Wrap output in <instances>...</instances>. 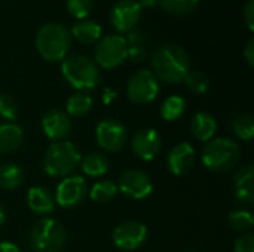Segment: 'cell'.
I'll return each mask as SVG.
<instances>
[{
	"instance_id": "d6986e66",
	"label": "cell",
	"mask_w": 254,
	"mask_h": 252,
	"mask_svg": "<svg viewBox=\"0 0 254 252\" xmlns=\"http://www.w3.org/2000/svg\"><path fill=\"white\" fill-rule=\"evenodd\" d=\"M216 131H217V122L210 113L199 111L192 117L190 132L198 141L208 143L210 140H213Z\"/></svg>"
},
{
	"instance_id": "6da1fadb",
	"label": "cell",
	"mask_w": 254,
	"mask_h": 252,
	"mask_svg": "<svg viewBox=\"0 0 254 252\" xmlns=\"http://www.w3.org/2000/svg\"><path fill=\"white\" fill-rule=\"evenodd\" d=\"M152 67L156 79L165 83H180L190 70V59L188 52L174 43L159 46L152 55Z\"/></svg>"
},
{
	"instance_id": "9a60e30c",
	"label": "cell",
	"mask_w": 254,
	"mask_h": 252,
	"mask_svg": "<svg viewBox=\"0 0 254 252\" xmlns=\"http://www.w3.org/2000/svg\"><path fill=\"white\" fill-rule=\"evenodd\" d=\"M134 153L144 162H150L161 150V137L153 128L140 129L132 138Z\"/></svg>"
},
{
	"instance_id": "e575fe53",
	"label": "cell",
	"mask_w": 254,
	"mask_h": 252,
	"mask_svg": "<svg viewBox=\"0 0 254 252\" xmlns=\"http://www.w3.org/2000/svg\"><path fill=\"white\" fill-rule=\"evenodd\" d=\"M243 15H244V19H246V22H247L249 28H250V30H253L254 28V0H249V1H247V4H246V7H244V12H243Z\"/></svg>"
},
{
	"instance_id": "d6a6232c",
	"label": "cell",
	"mask_w": 254,
	"mask_h": 252,
	"mask_svg": "<svg viewBox=\"0 0 254 252\" xmlns=\"http://www.w3.org/2000/svg\"><path fill=\"white\" fill-rule=\"evenodd\" d=\"M235 252H254V236L252 233H244L237 239Z\"/></svg>"
},
{
	"instance_id": "5bb4252c",
	"label": "cell",
	"mask_w": 254,
	"mask_h": 252,
	"mask_svg": "<svg viewBox=\"0 0 254 252\" xmlns=\"http://www.w3.org/2000/svg\"><path fill=\"white\" fill-rule=\"evenodd\" d=\"M42 129L45 135L52 141H63L71 132V120L70 116L60 110L52 108L46 111L42 117Z\"/></svg>"
},
{
	"instance_id": "d4e9b609",
	"label": "cell",
	"mask_w": 254,
	"mask_h": 252,
	"mask_svg": "<svg viewBox=\"0 0 254 252\" xmlns=\"http://www.w3.org/2000/svg\"><path fill=\"white\" fill-rule=\"evenodd\" d=\"M118 193H119V190H118L116 183H113L110 180H103L92 186V189L89 192V198L97 203H107L112 199H115Z\"/></svg>"
},
{
	"instance_id": "3957f363",
	"label": "cell",
	"mask_w": 254,
	"mask_h": 252,
	"mask_svg": "<svg viewBox=\"0 0 254 252\" xmlns=\"http://www.w3.org/2000/svg\"><path fill=\"white\" fill-rule=\"evenodd\" d=\"M82 162V154L70 141H57L43 156V171L49 177H68Z\"/></svg>"
},
{
	"instance_id": "4316f807",
	"label": "cell",
	"mask_w": 254,
	"mask_h": 252,
	"mask_svg": "<svg viewBox=\"0 0 254 252\" xmlns=\"http://www.w3.org/2000/svg\"><path fill=\"white\" fill-rule=\"evenodd\" d=\"M231 126H232L234 134L243 141H250L254 137V119L252 114L244 113V114L237 116L232 120Z\"/></svg>"
},
{
	"instance_id": "1f68e13d",
	"label": "cell",
	"mask_w": 254,
	"mask_h": 252,
	"mask_svg": "<svg viewBox=\"0 0 254 252\" xmlns=\"http://www.w3.org/2000/svg\"><path fill=\"white\" fill-rule=\"evenodd\" d=\"M18 116V107L15 100L7 94H0V117L4 120H13Z\"/></svg>"
},
{
	"instance_id": "8992f818",
	"label": "cell",
	"mask_w": 254,
	"mask_h": 252,
	"mask_svg": "<svg viewBox=\"0 0 254 252\" xmlns=\"http://www.w3.org/2000/svg\"><path fill=\"white\" fill-rule=\"evenodd\" d=\"M65 241L64 227L52 218L39 220L28 235V247L33 252H61Z\"/></svg>"
},
{
	"instance_id": "f1b7e54d",
	"label": "cell",
	"mask_w": 254,
	"mask_h": 252,
	"mask_svg": "<svg viewBox=\"0 0 254 252\" xmlns=\"http://www.w3.org/2000/svg\"><path fill=\"white\" fill-rule=\"evenodd\" d=\"M161 7L173 15H186L196 9L199 0H158Z\"/></svg>"
},
{
	"instance_id": "2e32d148",
	"label": "cell",
	"mask_w": 254,
	"mask_h": 252,
	"mask_svg": "<svg viewBox=\"0 0 254 252\" xmlns=\"http://www.w3.org/2000/svg\"><path fill=\"white\" fill-rule=\"evenodd\" d=\"M195 163V149L189 143H180L171 149L167 157V168L171 174L180 177L188 174Z\"/></svg>"
},
{
	"instance_id": "ba28073f",
	"label": "cell",
	"mask_w": 254,
	"mask_h": 252,
	"mask_svg": "<svg viewBox=\"0 0 254 252\" xmlns=\"http://www.w3.org/2000/svg\"><path fill=\"white\" fill-rule=\"evenodd\" d=\"M159 94V82L149 70H140L128 79L127 95L134 104H149Z\"/></svg>"
},
{
	"instance_id": "f546056e",
	"label": "cell",
	"mask_w": 254,
	"mask_h": 252,
	"mask_svg": "<svg viewBox=\"0 0 254 252\" xmlns=\"http://www.w3.org/2000/svg\"><path fill=\"white\" fill-rule=\"evenodd\" d=\"M229 224L237 232H249L254 224V218L250 211L237 209L229 214Z\"/></svg>"
},
{
	"instance_id": "83f0119b",
	"label": "cell",
	"mask_w": 254,
	"mask_h": 252,
	"mask_svg": "<svg viewBox=\"0 0 254 252\" xmlns=\"http://www.w3.org/2000/svg\"><path fill=\"white\" fill-rule=\"evenodd\" d=\"M183 82L186 83L189 91H192L193 94H198V95L205 94L210 88V79L199 70H189V73L186 74Z\"/></svg>"
},
{
	"instance_id": "277c9868",
	"label": "cell",
	"mask_w": 254,
	"mask_h": 252,
	"mask_svg": "<svg viewBox=\"0 0 254 252\" xmlns=\"http://www.w3.org/2000/svg\"><path fill=\"white\" fill-rule=\"evenodd\" d=\"M61 73L77 91H91L100 82L97 64L85 55H70L63 59Z\"/></svg>"
},
{
	"instance_id": "e0dca14e",
	"label": "cell",
	"mask_w": 254,
	"mask_h": 252,
	"mask_svg": "<svg viewBox=\"0 0 254 252\" xmlns=\"http://www.w3.org/2000/svg\"><path fill=\"white\" fill-rule=\"evenodd\" d=\"M234 190L235 196L241 203L252 205L254 202V168L247 165L240 169L234 177Z\"/></svg>"
},
{
	"instance_id": "ac0fdd59",
	"label": "cell",
	"mask_w": 254,
	"mask_h": 252,
	"mask_svg": "<svg viewBox=\"0 0 254 252\" xmlns=\"http://www.w3.org/2000/svg\"><path fill=\"white\" fill-rule=\"evenodd\" d=\"M27 203L31 212L37 215H48L55 208V199L46 187L34 186L27 193Z\"/></svg>"
},
{
	"instance_id": "484cf974",
	"label": "cell",
	"mask_w": 254,
	"mask_h": 252,
	"mask_svg": "<svg viewBox=\"0 0 254 252\" xmlns=\"http://www.w3.org/2000/svg\"><path fill=\"white\" fill-rule=\"evenodd\" d=\"M185 107H186V102H185V100L182 97L171 95V97H168L162 102V105H161V116L167 122H174V120H177L183 114Z\"/></svg>"
},
{
	"instance_id": "836d02e7",
	"label": "cell",
	"mask_w": 254,
	"mask_h": 252,
	"mask_svg": "<svg viewBox=\"0 0 254 252\" xmlns=\"http://www.w3.org/2000/svg\"><path fill=\"white\" fill-rule=\"evenodd\" d=\"M127 58H129L132 62H141L146 58V49L143 45H137V46H128V53Z\"/></svg>"
},
{
	"instance_id": "7402d4cb",
	"label": "cell",
	"mask_w": 254,
	"mask_h": 252,
	"mask_svg": "<svg viewBox=\"0 0 254 252\" xmlns=\"http://www.w3.org/2000/svg\"><path fill=\"white\" fill-rule=\"evenodd\" d=\"M94 105L92 98L85 92H76L68 97L65 102V113L73 117H83L86 116Z\"/></svg>"
},
{
	"instance_id": "d590c367",
	"label": "cell",
	"mask_w": 254,
	"mask_h": 252,
	"mask_svg": "<svg viewBox=\"0 0 254 252\" xmlns=\"http://www.w3.org/2000/svg\"><path fill=\"white\" fill-rule=\"evenodd\" d=\"M244 58L247 59L249 65H250V67H253L254 65V40L253 39H250V40H249V43H247V46H246V49H244Z\"/></svg>"
},
{
	"instance_id": "5b68a950",
	"label": "cell",
	"mask_w": 254,
	"mask_h": 252,
	"mask_svg": "<svg viewBox=\"0 0 254 252\" xmlns=\"http://www.w3.org/2000/svg\"><path fill=\"white\" fill-rule=\"evenodd\" d=\"M202 165L213 172H226L240 160V147L229 138L210 140L201 154Z\"/></svg>"
},
{
	"instance_id": "cb8c5ba5",
	"label": "cell",
	"mask_w": 254,
	"mask_h": 252,
	"mask_svg": "<svg viewBox=\"0 0 254 252\" xmlns=\"http://www.w3.org/2000/svg\"><path fill=\"white\" fill-rule=\"evenodd\" d=\"M80 163H82V171L88 177H101L109 171V160L106 156L100 153L88 154Z\"/></svg>"
},
{
	"instance_id": "7c38bea8",
	"label": "cell",
	"mask_w": 254,
	"mask_h": 252,
	"mask_svg": "<svg viewBox=\"0 0 254 252\" xmlns=\"http://www.w3.org/2000/svg\"><path fill=\"white\" fill-rule=\"evenodd\" d=\"M95 140L98 146L106 151H112V153L121 151L127 141L125 126L115 119L103 120L101 123L97 125Z\"/></svg>"
},
{
	"instance_id": "7a4b0ae2",
	"label": "cell",
	"mask_w": 254,
	"mask_h": 252,
	"mask_svg": "<svg viewBox=\"0 0 254 252\" xmlns=\"http://www.w3.org/2000/svg\"><path fill=\"white\" fill-rule=\"evenodd\" d=\"M71 46L70 31L57 22L42 25L36 34V49L46 61H63Z\"/></svg>"
},
{
	"instance_id": "30bf717a",
	"label": "cell",
	"mask_w": 254,
	"mask_h": 252,
	"mask_svg": "<svg viewBox=\"0 0 254 252\" xmlns=\"http://www.w3.org/2000/svg\"><path fill=\"white\" fill-rule=\"evenodd\" d=\"M116 186L121 193L135 201H141L153 192L152 180L147 174L138 169H128L121 174Z\"/></svg>"
},
{
	"instance_id": "8fae6325",
	"label": "cell",
	"mask_w": 254,
	"mask_h": 252,
	"mask_svg": "<svg viewBox=\"0 0 254 252\" xmlns=\"http://www.w3.org/2000/svg\"><path fill=\"white\" fill-rule=\"evenodd\" d=\"M141 10L138 0H119L110 10V22L116 31L129 33L138 24Z\"/></svg>"
},
{
	"instance_id": "ffe728a7",
	"label": "cell",
	"mask_w": 254,
	"mask_h": 252,
	"mask_svg": "<svg viewBox=\"0 0 254 252\" xmlns=\"http://www.w3.org/2000/svg\"><path fill=\"white\" fill-rule=\"evenodd\" d=\"M24 140V131L12 123H0V154L15 151Z\"/></svg>"
},
{
	"instance_id": "f35d334b",
	"label": "cell",
	"mask_w": 254,
	"mask_h": 252,
	"mask_svg": "<svg viewBox=\"0 0 254 252\" xmlns=\"http://www.w3.org/2000/svg\"><path fill=\"white\" fill-rule=\"evenodd\" d=\"M4 221H6V212H4V208L0 203V227L4 224Z\"/></svg>"
},
{
	"instance_id": "4dcf8cb0",
	"label": "cell",
	"mask_w": 254,
	"mask_h": 252,
	"mask_svg": "<svg viewBox=\"0 0 254 252\" xmlns=\"http://www.w3.org/2000/svg\"><path fill=\"white\" fill-rule=\"evenodd\" d=\"M94 9V0H67V10L76 19H85Z\"/></svg>"
},
{
	"instance_id": "4fadbf2b",
	"label": "cell",
	"mask_w": 254,
	"mask_h": 252,
	"mask_svg": "<svg viewBox=\"0 0 254 252\" xmlns=\"http://www.w3.org/2000/svg\"><path fill=\"white\" fill-rule=\"evenodd\" d=\"M112 238L119 250L135 251L146 242L147 227L140 221H125L113 230Z\"/></svg>"
},
{
	"instance_id": "44dd1931",
	"label": "cell",
	"mask_w": 254,
	"mask_h": 252,
	"mask_svg": "<svg viewBox=\"0 0 254 252\" xmlns=\"http://www.w3.org/2000/svg\"><path fill=\"white\" fill-rule=\"evenodd\" d=\"M70 36H73L82 45L97 43L101 37V25L91 19H80L71 27Z\"/></svg>"
},
{
	"instance_id": "74e56055",
	"label": "cell",
	"mask_w": 254,
	"mask_h": 252,
	"mask_svg": "<svg viewBox=\"0 0 254 252\" xmlns=\"http://www.w3.org/2000/svg\"><path fill=\"white\" fill-rule=\"evenodd\" d=\"M138 3H140L141 9L143 7H153L158 3V0H138Z\"/></svg>"
},
{
	"instance_id": "9c48e42d",
	"label": "cell",
	"mask_w": 254,
	"mask_h": 252,
	"mask_svg": "<svg viewBox=\"0 0 254 252\" xmlns=\"http://www.w3.org/2000/svg\"><path fill=\"white\" fill-rule=\"evenodd\" d=\"M88 195V186L83 177L71 175L65 177L57 187L55 203L63 208H74L80 205Z\"/></svg>"
},
{
	"instance_id": "603a6c76",
	"label": "cell",
	"mask_w": 254,
	"mask_h": 252,
	"mask_svg": "<svg viewBox=\"0 0 254 252\" xmlns=\"http://www.w3.org/2000/svg\"><path fill=\"white\" fill-rule=\"evenodd\" d=\"M24 181L22 169L15 163H4L0 166V187L4 190H16Z\"/></svg>"
},
{
	"instance_id": "8d00e7d4",
	"label": "cell",
	"mask_w": 254,
	"mask_h": 252,
	"mask_svg": "<svg viewBox=\"0 0 254 252\" xmlns=\"http://www.w3.org/2000/svg\"><path fill=\"white\" fill-rule=\"evenodd\" d=\"M0 252H21L19 248L12 242H1L0 244Z\"/></svg>"
},
{
	"instance_id": "52a82bcc",
	"label": "cell",
	"mask_w": 254,
	"mask_h": 252,
	"mask_svg": "<svg viewBox=\"0 0 254 252\" xmlns=\"http://www.w3.org/2000/svg\"><path fill=\"white\" fill-rule=\"evenodd\" d=\"M127 39L121 34H109L98 40L94 50V58L100 67L110 70L119 67L127 59Z\"/></svg>"
}]
</instances>
